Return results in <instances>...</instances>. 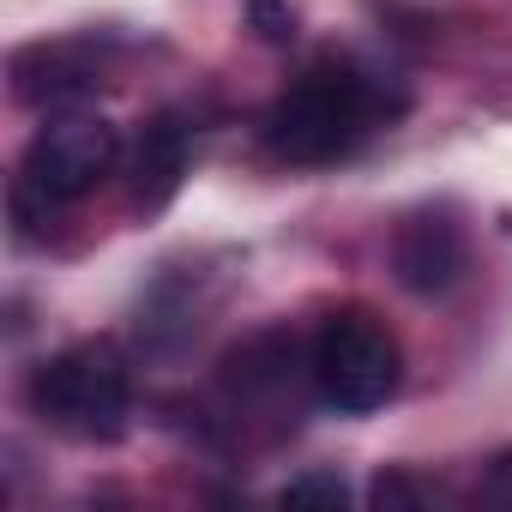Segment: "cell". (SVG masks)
I'll return each mask as SVG.
<instances>
[{
    "label": "cell",
    "mask_w": 512,
    "mask_h": 512,
    "mask_svg": "<svg viewBox=\"0 0 512 512\" xmlns=\"http://www.w3.org/2000/svg\"><path fill=\"white\" fill-rule=\"evenodd\" d=\"M25 398L55 434L121 440L127 416H133V368L115 338H85V344H67L61 356H49L31 374Z\"/></svg>",
    "instance_id": "cell-2"
},
{
    "label": "cell",
    "mask_w": 512,
    "mask_h": 512,
    "mask_svg": "<svg viewBox=\"0 0 512 512\" xmlns=\"http://www.w3.org/2000/svg\"><path fill=\"white\" fill-rule=\"evenodd\" d=\"M247 19L260 25L266 43H290L296 37V13L284 7V0H247Z\"/></svg>",
    "instance_id": "cell-9"
},
{
    "label": "cell",
    "mask_w": 512,
    "mask_h": 512,
    "mask_svg": "<svg viewBox=\"0 0 512 512\" xmlns=\"http://www.w3.org/2000/svg\"><path fill=\"white\" fill-rule=\"evenodd\" d=\"M13 91L37 109H61V103H79L91 91V67L73 49H25L13 61Z\"/></svg>",
    "instance_id": "cell-6"
},
{
    "label": "cell",
    "mask_w": 512,
    "mask_h": 512,
    "mask_svg": "<svg viewBox=\"0 0 512 512\" xmlns=\"http://www.w3.org/2000/svg\"><path fill=\"white\" fill-rule=\"evenodd\" d=\"M121 163V133L103 121V115H55L31 133L25 157H19V187H13V205L19 217H55L61 205L85 199L103 175H115Z\"/></svg>",
    "instance_id": "cell-4"
},
{
    "label": "cell",
    "mask_w": 512,
    "mask_h": 512,
    "mask_svg": "<svg viewBox=\"0 0 512 512\" xmlns=\"http://www.w3.org/2000/svg\"><path fill=\"white\" fill-rule=\"evenodd\" d=\"M404 380V350L368 308H338L308 344V386L338 416L380 410Z\"/></svg>",
    "instance_id": "cell-3"
},
{
    "label": "cell",
    "mask_w": 512,
    "mask_h": 512,
    "mask_svg": "<svg viewBox=\"0 0 512 512\" xmlns=\"http://www.w3.org/2000/svg\"><path fill=\"white\" fill-rule=\"evenodd\" d=\"M380 115H386V91H380L362 67L326 61V67L302 73V79L266 109L260 133H266V151H272V157L314 169V163L350 157V151L374 133Z\"/></svg>",
    "instance_id": "cell-1"
},
{
    "label": "cell",
    "mask_w": 512,
    "mask_h": 512,
    "mask_svg": "<svg viewBox=\"0 0 512 512\" xmlns=\"http://www.w3.org/2000/svg\"><path fill=\"white\" fill-rule=\"evenodd\" d=\"M392 272L410 296H446L464 278V235L446 217H416L392 241Z\"/></svg>",
    "instance_id": "cell-5"
},
{
    "label": "cell",
    "mask_w": 512,
    "mask_h": 512,
    "mask_svg": "<svg viewBox=\"0 0 512 512\" xmlns=\"http://www.w3.org/2000/svg\"><path fill=\"white\" fill-rule=\"evenodd\" d=\"M476 494H482L488 506H506V512H512V452H500V458H494V464L482 470Z\"/></svg>",
    "instance_id": "cell-10"
},
{
    "label": "cell",
    "mask_w": 512,
    "mask_h": 512,
    "mask_svg": "<svg viewBox=\"0 0 512 512\" xmlns=\"http://www.w3.org/2000/svg\"><path fill=\"white\" fill-rule=\"evenodd\" d=\"M278 500H284V506H326V512H338V506L350 500V482L332 476V470H302V476L284 482Z\"/></svg>",
    "instance_id": "cell-8"
},
{
    "label": "cell",
    "mask_w": 512,
    "mask_h": 512,
    "mask_svg": "<svg viewBox=\"0 0 512 512\" xmlns=\"http://www.w3.org/2000/svg\"><path fill=\"white\" fill-rule=\"evenodd\" d=\"M181 169H187V127L175 115H157L139 133V199L145 205H163L175 193Z\"/></svg>",
    "instance_id": "cell-7"
}]
</instances>
